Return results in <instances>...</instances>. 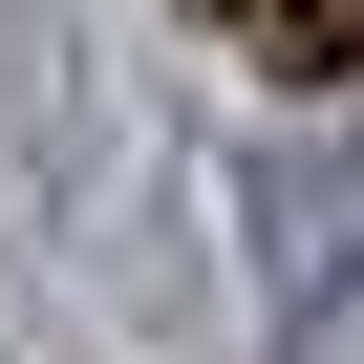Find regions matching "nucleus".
<instances>
[{"label":"nucleus","instance_id":"obj_1","mask_svg":"<svg viewBox=\"0 0 364 364\" xmlns=\"http://www.w3.org/2000/svg\"><path fill=\"white\" fill-rule=\"evenodd\" d=\"M215 22H236L279 86H364V0H215Z\"/></svg>","mask_w":364,"mask_h":364}]
</instances>
